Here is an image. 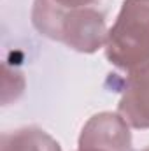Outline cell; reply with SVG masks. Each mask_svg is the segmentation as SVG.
Masks as SVG:
<instances>
[{
	"label": "cell",
	"instance_id": "cell-1",
	"mask_svg": "<svg viewBox=\"0 0 149 151\" xmlns=\"http://www.w3.org/2000/svg\"><path fill=\"white\" fill-rule=\"evenodd\" d=\"M104 47L107 60L126 74L149 69V0H123Z\"/></svg>",
	"mask_w": 149,
	"mask_h": 151
},
{
	"label": "cell",
	"instance_id": "cell-2",
	"mask_svg": "<svg viewBox=\"0 0 149 151\" xmlns=\"http://www.w3.org/2000/svg\"><path fill=\"white\" fill-rule=\"evenodd\" d=\"M105 16L95 7L70 9L63 14L58 42L77 53L91 55L105 46L107 40Z\"/></svg>",
	"mask_w": 149,
	"mask_h": 151
},
{
	"label": "cell",
	"instance_id": "cell-3",
	"mask_svg": "<svg viewBox=\"0 0 149 151\" xmlns=\"http://www.w3.org/2000/svg\"><path fill=\"white\" fill-rule=\"evenodd\" d=\"M75 151H132L130 125L119 113L95 114L84 123Z\"/></svg>",
	"mask_w": 149,
	"mask_h": 151
},
{
	"label": "cell",
	"instance_id": "cell-4",
	"mask_svg": "<svg viewBox=\"0 0 149 151\" xmlns=\"http://www.w3.org/2000/svg\"><path fill=\"white\" fill-rule=\"evenodd\" d=\"M117 113L132 128H149V69L128 74Z\"/></svg>",
	"mask_w": 149,
	"mask_h": 151
},
{
	"label": "cell",
	"instance_id": "cell-5",
	"mask_svg": "<svg viewBox=\"0 0 149 151\" xmlns=\"http://www.w3.org/2000/svg\"><path fill=\"white\" fill-rule=\"evenodd\" d=\"M0 151H62V146L46 130L39 127H23L2 135Z\"/></svg>",
	"mask_w": 149,
	"mask_h": 151
},
{
	"label": "cell",
	"instance_id": "cell-6",
	"mask_svg": "<svg viewBox=\"0 0 149 151\" xmlns=\"http://www.w3.org/2000/svg\"><path fill=\"white\" fill-rule=\"evenodd\" d=\"M53 5L63 9V11H70V9H81V7H90L95 0H49Z\"/></svg>",
	"mask_w": 149,
	"mask_h": 151
},
{
	"label": "cell",
	"instance_id": "cell-7",
	"mask_svg": "<svg viewBox=\"0 0 149 151\" xmlns=\"http://www.w3.org/2000/svg\"><path fill=\"white\" fill-rule=\"evenodd\" d=\"M142 151H149V148H146V150H142Z\"/></svg>",
	"mask_w": 149,
	"mask_h": 151
}]
</instances>
